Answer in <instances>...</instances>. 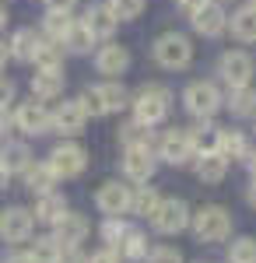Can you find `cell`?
<instances>
[{"label":"cell","instance_id":"1","mask_svg":"<svg viewBox=\"0 0 256 263\" xmlns=\"http://www.w3.org/2000/svg\"><path fill=\"white\" fill-rule=\"evenodd\" d=\"M169 102H172V95H169V88H161V84H144L137 95H134V120L148 123V126H158V123L169 116Z\"/></svg>","mask_w":256,"mask_h":263},{"label":"cell","instance_id":"2","mask_svg":"<svg viewBox=\"0 0 256 263\" xmlns=\"http://www.w3.org/2000/svg\"><path fill=\"white\" fill-rule=\"evenodd\" d=\"M193 235L200 242H225L232 235V214L217 203H207L193 214Z\"/></svg>","mask_w":256,"mask_h":263},{"label":"cell","instance_id":"3","mask_svg":"<svg viewBox=\"0 0 256 263\" xmlns=\"http://www.w3.org/2000/svg\"><path fill=\"white\" fill-rule=\"evenodd\" d=\"M155 60L165 70H182V67H190V60H193V46H190L186 35H179V32H165V35L155 39Z\"/></svg>","mask_w":256,"mask_h":263},{"label":"cell","instance_id":"4","mask_svg":"<svg viewBox=\"0 0 256 263\" xmlns=\"http://www.w3.org/2000/svg\"><path fill=\"white\" fill-rule=\"evenodd\" d=\"M221 91H217L211 81H193L186 84V91H182V105L197 116V120H211L217 109H221Z\"/></svg>","mask_w":256,"mask_h":263},{"label":"cell","instance_id":"5","mask_svg":"<svg viewBox=\"0 0 256 263\" xmlns=\"http://www.w3.org/2000/svg\"><path fill=\"white\" fill-rule=\"evenodd\" d=\"M253 70H256L253 57L242 53V49H228V53H221V60H217V74H221V81L228 84V88L249 84L253 81Z\"/></svg>","mask_w":256,"mask_h":263},{"label":"cell","instance_id":"6","mask_svg":"<svg viewBox=\"0 0 256 263\" xmlns=\"http://www.w3.org/2000/svg\"><path fill=\"white\" fill-rule=\"evenodd\" d=\"M14 126L28 137H39V134H49L53 130V112L42 105V102H21L18 112H14Z\"/></svg>","mask_w":256,"mask_h":263},{"label":"cell","instance_id":"7","mask_svg":"<svg viewBox=\"0 0 256 263\" xmlns=\"http://www.w3.org/2000/svg\"><path fill=\"white\" fill-rule=\"evenodd\" d=\"M84 165H88V151L81 144H60L49 155V168L57 172V179H74L84 172Z\"/></svg>","mask_w":256,"mask_h":263},{"label":"cell","instance_id":"8","mask_svg":"<svg viewBox=\"0 0 256 263\" xmlns=\"http://www.w3.org/2000/svg\"><path fill=\"white\" fill-rule=\"evenodd\" d=\"M190 25H193V32L207 35V39H214V35H221V32L228 28V14H225L221 0H204L197 11L190 14Z\"/></svg>","mask_w":256,"mask_h":263},{"label":"cell","instance_id":"9","mask_svg":"<svg viewBox=\"0 0 256 263\" xmlns=\"http://www.w3.org/2000/svg\"><path fill=\"white\" fill-rule=\"evenodd\" d=\"M35 228V214L25 207H7L0 211V239L4 242H25Z\"/></svg>","mask_w":256,"mask_h":263},{"label":"cell","instance_id":"10","mask_svg":"<svg viewBox=\"0 0 256 263\" xmlns=\"http://www.w3.org/2000/svg\"><path fill=\"white\" fill-rule=\"evenodd\" d=\"M151 221H155V228L161 235H176V232H182L190 224V207L182 200H158Z\"/></svg>","mask_w":256,"mask_h":263},{"label":"cell","instance_id":"11","mask_svg":"<svg viewBox=\"0 0 256 263\" xmlns=\"http://www.w3.org/2000/svg\"><path fill=\"white\" fill-rule=\"evenodd\" d=\"M158 155L169 165H186L197 158L193 151V141H190V130H169L161 141H158Z\"/></svg>","mask_w":256,"mask_h":263},{"label":"cell","instance_id":"12","mask_svg":"<svg viewBox=\"0 0 256 263\" xmlns=\"http://www.w3.org/2000/svg\"><path fill=\"white\" fill-rule=\"evenodd\" d=\"M95 203H99L102 214L119 218V214H126V211H130V186H123V182H102Z\"/></svg>","mask_w":256,"mask_h":263},{"label":"cell","instance_id":"13","mask_svg":"<svg viewBox=\"0 0 256 263\" xmlns=\"http://www.w3.org/2000/svg\"><path fill=\"white\" fill-rule=\"evenodd\" d=\"M123 172L134 182H148L155 176V151L151 147H126L123 151Z\"/></svg>","mask_w":256,"mask_h":263},{"label":"cell","instance_id":"14","mask_svg":"<svg viewBox=\"0 0 256 263\" xmlns=\"http://www.w3.org/2000/svg\"><path fill=\"white\" fill-rule=\"evenodd\" d=\"M95 67H99V74H105V78H119V74H126V67H130V53H126V46H119V42H105L99 53H95Z\"/></svg>","mask_w":256,"mask_h":263},{"label":"cell","instance_id":"15","mask_svg":"<svg viewBox=\"0 0 256 263\" xmlns=\"http://www.w3.org/2000/svg\"><path fill=\"white\" fill-rule=\"evenodd\" d=\"M84 123H88V112L81 109V102H63L53 112V130H60L63 137H78Z\"/></svg>","mask_w":256,"mask_h":263},{"label":"cell","instance_id":"16","mask_svg":"<svg viewBox=\"0 0 256 263\" xmlns=\"http://www.w3.org/2000/svg\"><path fill=\"white\" fill-rule=\"evenodd\" d=\"M81 25L95 35V39H113V32H116V14L105 7V4H92L88 11H84V18H81Z\"/></svg>","mask_w":256,"mask_h":263},{"label":"cell","instance_id":"17","mask_svg":"<svg viewBox=\"0 0 256 263\" xmlns=\"http://www.w3.org/2000/svg\"><path fill=\"white\" fill-rule=\"evenodd\" d=\"M53 228H57L53 235H57L60 246H81V242H84V235H88V221H84L81 214H70V211H67Z\"/></svg>","mask_w":256,"mask_h":263},{"label":"cell","instance_id":"18","mask_svg":"<svg viewBox=\"0 0 256 263\" xmlns=\"http://www.w3.org/2000/svg\"><path fill=\"white\" fill-rule=\"evenodd\" d=\"M63 95V74L60 70H39L32 78V99L35 102H53Z\"/></svg>","mask_w":256,"mask_h":263},{"label":"cell","instance_id":"19","mask_svg":"<svg viewBox=\"0 0 256 263\" xmlns=\"http://www.w3.org/2000/svg\"><path fill=\"white\" fill-rule=\"evenodd\" d=\"M42 35H35V28H18L14 35H11V42H7V49H11V57L21 63H32L35 60V49H39Z\"/></svg>","mask_w":256,"mask_h":263},{"label":"cell","instance_id":"20","mask_svg":"<svg viewBox=\"0 0 256 263\" xmlns=\"http://www.w3.org/2000/svg\"><path fill=\"white\" fill-rule=\"evenodd\" d=\"M32 162V151H28V144H18V141H7L0 147V168L7 172V176H14V172H25Z\"/></svg>","mask_w":256,"mask_h":263},{"label":"cell","instance_id":"21","mask_svg":"<svg viewBox=\"0 0 256 263\" xmlns=\"http://www.w3.org/2000/svg\"><path fill=\"white\" fill-rule=\"evenodd\" d=\"M197 176L204 182H221L228 176V158L217 151H200L197 155Z\"/></svg>","mask_w":256,"mask_h":263},{"label":"cell","instance_id":"22","mask_svg":"<svg viewBox=\"0 0 256 263\" xmlns=\"http://www.w3.org/2000/svg\"><path fill=\"white\" fill-rule=\"evenodd\" d=\"M67 214V200L60 197V193H39V203H35V221L42 224H57L60 218Z\"/></svg>","mask_w":256,"mask_h":263},{"label":"cell","instance_id":"23","mask_svg":"<svg viewBox=\"0 0 256 263\" xmlns=\"http://www.w3.org/2000/svg\"><path fill=\"white\" fill-rule=\"evenodd\" d=\"M21 176H25V182H28L32 193H49V190L57 186V172L49 168V162H39V165L28 162V168H25Z\"/></svg>","mask_w":256,"mask_h":263},{"label":"cell","instance_id":"24","mask_svg":"<svg viewBox=\"0 0 256 263\" xmlns=\"http://www.w3.org/2000/svg\"><path fill=\"white\" fill-rule=\"evenodd\" d=\"M232 25V35L239 42H256V7L253 4H246V7H239L235 14L228 18Z\"/></svg>","mask_w":256,"mask_h":263},{"label":"cell","instance_id":"25","mask_svg":"<svg viewBox=\"0 0 256 263\" xmlns=\"http://www.w3.org/2000/svg\"><path fill=\"white\" fill-rule=\"evenodd\" d=\"M116 253H119V260H144V256H148V239H144V232L126 228L123 239L116 242Z\"/></svg>","mask_w":256,"mask_h":263},{"label":"cell","instance_id":"26","mask_svg":"<svg viewBox=\"0 0 256 263\" xmlns=\"http://www.w3.org/2000/svg\"><path fill=\"white\" fill-rule=\"evenodd\" d=\"M228 109H232L235 116H256V88L253 84L228 88Z\"/></svg>","mask_w":256,"mask_h":263},{"label":"cell","instance_id":"27","mask_svg":"<svg viewBox=\"0 0 256 263\" xmlns=\"http://www.w3.org/2000/svg\"><path fill=\"white\" fill-rule=\"evenodd\" d=\"M214 151H217V155H225L228 162H232V158H246V155H249V147H246V137H242L239 130H217Z\"/></svg>","mask_w":256,"mask_h":263},{"label":"cell","instance_id":"28","mask_svg":"<svg viewBox=\"0 0 256 263\" xmlns=\"http://www.w3.org/2000/svg\"><path fill=\"white\" fill-rule=\"evenodd\" d=\"M119 141H123V147H151L155 151V134H151V126L148 123H126L123 130H119Z\"/></svg>","mask_w":256,"mask_h":263},{"label":"cell","instance_id":"29","mask_svg":"<svg viewBox=\"0 0 256 263\" xmlns=\"http://www.w3.org/2000/svg\"><path fill=\"white\" fill-rule=\"evenodd\" d=\"M95 91H99V102H102L105 112H119L123 105H130V95H126V88L119 81H105V84H99Z\"/></svg>","mask_w":256,"mask_h":263},{"label":"cell","instance_id":"30","mask_svg":"<svg viewBox=\"0 0 256 263\" xmlns=\"http://www.w3.org/2000/svg\"><path fill=\"white\" fill-rule=\"evenodd\" d=\"M35 67L39 70H63V46L53 39H42L35 49Z\"/></svg>","mask_w":256,"mask_h":263},{"label":"cell","instance_id":"31","mask_svg":"<svg viewBox=\"0 0 256 263\" xmlns=\"http://www.w3.org/2000/svg\"><path fill=\"white\" fill-rule=\"evenodd\" d=\"M60 253H63V246L57 242V235H39L28 249V256L35 263H60Z\"/></svg>","mask_w":256,"mask_h":263},{"label":"cell","instance_id":"32","mask_svg":"<svg viewBox=\"0 0 256 263\" xmlns=\"http://www.w3.org/2000/svg\"><path fill=\"white\" fill-rule=\"evenodd\" d=\"M70 25H74V18H70V11H46V21H42V32H46V39L60 42L67 32H70Z\"/></svg>","mask_w":256,"mask_h":263},{"label":"cell","instance_id":"33","mask_svg":"<svg viewBox=\"0 0 256 263\" xmlns=\"http://www.w3.org/2000/svg\"><path fill=\"white\" fill-rule=\"evenodd\" d=\"M60 46H67L70 53H88V49L95 46V35H92V32H88L81 21H74V25H70V32L60 39Z\"/></svg>","mask_w":256,"mask_h":263},{"label":"cell","instance_id":"34","mask_svg":"<svg viewBox=\"0 0 256 263\" xmlns=\"http://www.w3.org/2000/svg\"><path fill=\"white\" fill-rule=\"evenodd\" d=\"M155 207H158L155 186H140L137 193H130V211H134V214H140V218H151V214H155Z\"/></svg>","mask_w":256,"mask_h":263},{"label":"cell","instance_id":"35","mask_svg":"<svg viewBox=\"0 0 256 263\" xmlns=\"http://www.w3.org/2000/svg\"><path fill=\"white\" fill-rule=\"evenodd\" d=\"M190 141H193V151H214V144H217V130L211 126V120H200L193 130H190Z\"/></svg>","mask_w":256,"mask_h":263},{"label":"cell","instance_id":"36","mask_svg":"<svg viewBox=\"0 0 256 263\" xmlns=\"http://www.w3.org/2000/svg\"><path fill=\"white\" fill-rule=\"evenodd\" d=\"M144 4H148V0H105V7L116 14V21H134V18H140Z\"/></svg>","mask_w":256,"mask_h":263},{"label":"cell","instance_id":"37","mask_svg":"<svg viewBox=\"0 0 256 263\" xmlns=\"http://www.w3.org/2000/svg\"><path fill=\"white\" fill-rule=\"evenodd\" d=\"M228 263H256V239H235L228 249Z\"/></svg>","mask_w":256,"mask_h":263},{"label":"cell","instance_id":"38","mask_svg":"<svg viewBox=\"0 0 256 263\" xmlns=\"http://www.w3.org/2000/svg\"><path fill=\"white\" fill-rule=\"evenodd\" d=\"M126 228H130V224H123L119 218H109V221L102 224V239H105V246H109V249H116V242L123 239V232H126Z\"/></svg>","mask_w":256,"mask_h":263},{"label":"cell","instance_id":"39","mask_svg":"<svg viewBox=\"0 0 256 263\" xmlns=\"http://www.w3.org/2000/svg\"><path fill=\"white\" fill-rule=\"evenodd\" d=\"M144 260L148 263H182V256H179V249H172V246H158V249H151Z\"/></svg>","mask_w":256,"mask_h":263},{"label":"cell","instance_id":"40","mask_svg":"<svg viewBox=\"0 0 256 263\" xmlns=\"http://www.w3.org/2000/svg\"><path fill=\"white\" fill-rule=\"evenodd\" d=\"M78 102H81V109H84L88 116H105V109H102L99 91H95V88H88V91H84V95H81Z\"/></svg>","mask_w":256,"mask_h":263},{"label":"cell","instance_id":"41","mask_svg":"<svg viewBox=\"0 0 256 263\" xmlns=\"http://www.w3.org/2000/svg\"><path fill=\"white\" fill-rule=\"evenodd\" d=\"M60 263H88V256L81 253L78 246H63V253H60Z\"/></svg>","mask_w":256,"mask_h":263},{"label":"cell","instance_id":"42","mask_svg":"<svg viewBox=\"0 0 256 263\" xmlns=\"http://www.w3.org/2000/svg\"><path fill=\"white\" fill-rule=\"evenodd\" d=\"M11 102H14V81L0 78V109H7Z\"/></svg>","mask_w":256,"mask_h":263},{"label":"cell","instance_id":"43","mask_svg":"<svg viewBox=\"0 0 256 263\" xmlns=\"http://www.w3.org/2000/svg\"><path fill=\"white\" fill-rule=\"evenodd\" d=\"M88 263H119V253H116V249H109V246H105L102 253H95V256H88Z\"/></svg>","mask_w":256,"mask_h":263},{"label":"cell","instance_id":"44","mask_svg":"<svg viewBox=\"0 0 256 263\" xmlns=\"http://www.w3.org/2000/svg\"><path fill=\"white\" fill-rule=\"evenodd\" d=\"M46 7H49V11H74L78 0H46Z\"/></svg>","mask_w":256,"mask_h":263},{"label":"cell","instance_id":"45","mask_svg":"<svg viewBox=\"0 0 256 263\" xmlns=\"http://www.w3.org/2000/svg\"><path fill=\"white\" fill-rule=\"evenodd\" d=\"M14 126V116H7V109H0V137H7Z\"/></svg>","mask_w":256,"mask_h":263},{"label":"cell","instance_id":"46","mask_svg":"<svg viewBox=\"0 0 256 263\" xmlns=\"http://www.w3.org/2000/svg\"><path fill=\"white\" fill-rule=\"evenodd\" d=\"M176 4H179V11H182V14L190 18V14L197 11V7H200V4H204V0H176Z\"/></svg>","mask_w":256,"mask_h":263},{"label":"cell","instance_id":"47","mask_svg":"<svg viewBox=\"0 0 256 263\" xmlns=\"http://www.w3.org/2000/svg\"><path fill=\"white\" fill-rule=\"evenodd\" d=\"M4 263H35V260H32L28 253H11V256H7Z\"/></svg>","mask_w":256,"mask_h":263},{"label":"cell","instance_id":"48","mask_svg":"<svg viewBox=\"0 0 256 263\" xmlns=\"http://www.w3.org/2000/svg\"><path fill=\"white\" fill-rule=\"evenodd\" d=\"M7 57H11V49H7V42H0V70H4V63H7Z\"/></svg>","mask_w":256,"mask_h":263},{"label":"cell","instance_id":"49","mask_svg":"<svg viewBox=\"0 0 256 263\" xmlns=\"http://www.w3.org/2000/svg\"><path fill=\"white\" fill-rule=\"evenodd\" d=\"M246 165H249V172L256 176V151H249V155H246Z\"/></svg>","mask_w":256,"mask_h":263},{"label":"cell","instance_id":"50","mask_svg":"<svg viewBox=\"0 0 256 263\" xmlns=\"http://www.w3.org/2000/svg\"><path fill=\"white\" fill-rule=\"evenodd\" d=\"M249 203L256 207V176H253V186H249Z\"/></svg>","mask_w":256,"mask_h":263},{"label":"cell","instance_id":"51","mask_svg":"<svg viewBox=\"0 0 256 263\" xmlns=\"http://www.w3.org/2000/svg\"><path fill=\"white\" fill-rule=\"evenodd\" d=\"M4 25H7V7L0 4V28H4Z\"/></svg>","mask_w":256,"mask_h":263},{"label":"cell","instance_id":"52","mask_svg":"<svg viewBox=\"0 0 256 263\" xmlns=\"http://www.w3.org/2000/svg\"><path fill=\"white\" fill-rule=\"evenodd\" d=\"M7 179H11V176H7V172H4V168H0V190H4V186H7Z\"/></svg>","mask_w":256,"mask_h":263},{"label":"cell","instance_id":"53","mask_svg":"<svg viewBox=\"0 0 256 263\" xmlns=\"http://www.w3.org/2000/svg\"><path fill=\"white\" fill-rule=\"evenodd\" d=\"M253 7H256V0H253Z\"/></svg>","mask_w":256,"mask_h":263}]
</instances>
